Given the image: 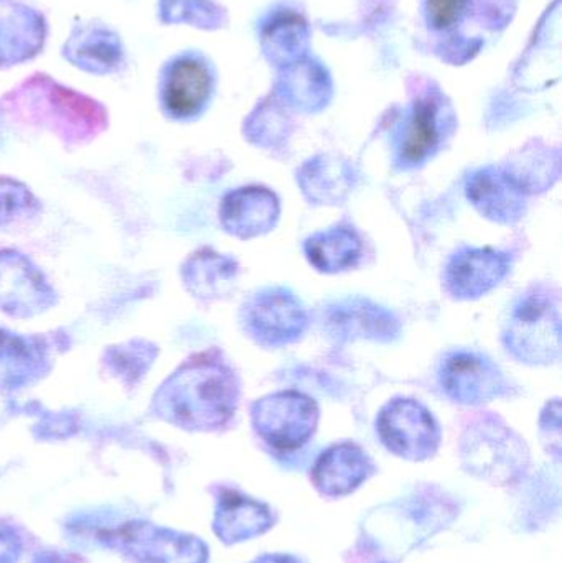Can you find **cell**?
Masks as SVG:
<instances>
[{
  "instance_id": "23",
  "label": "cell",
  "mask_w": 562,
  "mask_h": 563,
  "mask_svg": "<svg viewBox=\"0 0 562 563\" xmlns=\"http://www.w3.org/2000/svg\"><path fill=\"white\" fill-rule=\"evenodd\" d=\"M162 22H190L198 26L214 23V7L207 0H161Z\"/></svg>"
},
{
  "instance_id": "11",
  "label": "cell",
  "mask_w": 562,
  "mask_h": 563,
  "mask_svg": "<svg viewBox=\"0 0 562 563\" xmlns=\"http://www.w3.org/2000/svg\"><path fill=\"white\" fill-rule=\"evenodd\" d=\"M465 194L475 210L498 224L518 223L527 213L528 195L504 168L475 170L465 184Z\"/></svg>"
},
{
  "instance_id": "19",
  "label": "cell",
  "mask_w": 562,
  "mask_h": 563,
  "mask_svg": "<svg viewBox=\"0 0 562 563\" xmlns=\"http://www.w3.org/2000/svg\"><path fill=\"white\" fill-rule=\"evenodd\" d=\"M273 526L269 509L236 492H223L218 499L214 532L227 544L247 541Z\"/></svg>"
},
{
  "instance_id": "15",
  "label": "cell",
  "mask_w": 562,
  "mask_h": 563,
  "mask_svg": "<svg viewBox=\"0 0 562 563\" xmlns=\"http://www.w3.org/2000/svg\"><path fill=\"white\" fill-rule=\"evenodd\" d=\"M373 473L370 456L355 443L330 446L313 466L312 482L322 495L345 496L355 492Z\"/></svg>"
},
{
  "instance_id": "1",
  "label": "cell",
  "mask_w": 562,
  "mask_h": 563,
  "mask_svg": "<svg viewBox=\"0 0 562 563\" xmlns=\"http://www.w3.org/2000/svg\"><path fill=\"white\" fill-rule=\"evenodd\" d=\"M240 383L227 364L198 361L172 379L168 409L185 429L214 430L236 412Z\"/></svg>"
},
{
  "instance_id": "24",
  "label": "cell",
  "mask_w": 562,
  "mask_h": 563,
  "mask_svg": "<svg viewBox=\"0 0 562 563\" xmlns=\"http://www.w3.org/2000/svg\"><path fill=\"white\" fill-rule=\"evenodd\" d=\"M469 0H428V20L434 29L444 30L459 22Z\"/></svg>"
},
{
  "instance_id": "20",
  "label": "cell",
  "mask_w": 562,
  "mask_h": 563,
  "mask_svg": "<svg viewBox=\"0 0 562 563\" xmlns=\"http://www.w3.org/2000/svg\"><path fill=\"white\" fill-rule=\"evenodd\" d=\"M363 243L352 228H333L313 234L304 244L310 266L320 273L337 274L356 266L362 257Z\"/></svg>"
},
{
  "instance_id": "16",
  "label": "cell",
  "mask_w": 562,
  "mask_h": 563,
  "mask_svg": "<svg viewBox=\"0 0 562 563\" xmlns=\"http://www.w3.org/2000/svg\"><path fill=\"white\" fill-rule=\"evenodd\" d=\"M355 168L335 155L310 158L297 170V185L313 205H342L356 187Z\"/></svg>"
},
{
  "instance_id": "14",
  "label": "cell",
  "mask_w": 562,
  "mask_h": 563,
  "mask_svg": "<svg viewBox=\"0 0 562 563\" xmlns=\"http://www.w3.org/2000/svg\"><path fill=\"white\" fill-rule=\"evenodd\" d=\"M46 25L36 10L13 0H0V66H12L38 55Z\"/></svg>"
},
{
  "instance_id": "6",
  "label": "cell",
  "mask_w": 562,
  "mask_h": 563,
  "mask_svg": "<svg viewBox=\"0 0 562 563\" xmlns=\"http://www.w3.org/2000/svg\"><path fill=\"white\" fill-rule=\"evenodd\" d=\"M101 541L137 563H207L208 549L200 539L161 529L147 522H129L102 532Z\"/></svg>"
},
{
  "instance_id": "8",
  "label": "cell",
  "mask_w": 562,
  "mask_h": 563,
  "mask_svg": "<svg viewBox=\"0 0 562 563\" xmlns=\"http://www.w3.org/2000/svg\"><path fill=\"white\" fill-rule=\"evenodd\" d=\"M322 321L323 330L337 341L392 343L401 334L398 317L366 298H345L327 305Z\"/></svg>"
},
{
  "instance_id": "7",
  "label": "cell",
  "mask_w": 562,
  "mask_h": 563,
  "mask_svg": "<svg viewBox=\"0 0 562 563\" xmlns=\"http://www.w3.org/2000/svg\"><path fill=\"white\" fill-rule=\"evenodd\" d=\"M376 430L389 452L411 462L431 459L441 442V430L434 417L412 399L386 404L376 420Z\"/></svg>"
},
{
  "instance_id": "28",
  "label": "cell",
  "mask_w": 562,
  "mask_h": 563,
  "mask_svg": "<svg viewBox=\"0 0 562 563\" xmlns=\"http://www.w3.org/2000/svg\"><path fill=\"white\" fill-rule=\"evenodd\" d=\"M36 563H69L68 561H63V559L59 558H45L42 559V561Z\"/></svg>"
},
{
  "instance_id": "9",
  "label": "cell",
  "mask_w": 562,
  "mask_h": 563,
  "mask_svg": "<svg viewBox=\"0 0 562 563\" xmlns=\"http://www.w3.org/2000/svg\"><path fill=\"white\" fill-rule=\"evenodd\" d=\"M439 383L449 399L467 406L488 402L505 393L504 374L497 364L469 351H455L442 361Z\"/></svg>"
},
{
  "instance_id": "25",
  "label": "cell",
  "mask_w": 562,
  "mask_h": 563,
  "mask_svg": "<svg viewBox=\"0 0 562 563\" xmlns=\"http://www.w3.org/2000/svg\"><path fill=\"white\" fill-rule=\"evenodd\" d=\"M541 430L543 435L550 437V442H554V450L560 455L561 450V404L560 400H554L541 417Z\"/></svg>"
},
{
  "instance_id": "2",
  "label": "cell",
  "mask_w": 562,
  "mask_h": 563,
  "mask_svg": "<svg viewBox=\"0 0 562 563\" xmlns=\"http://www.w3.org/2000/svg\"><path fill=\"white\" fill-rule=\"evenodd\" d=\"M505 347L520 363L541 366L560 360L561 308L558 295L535 288L521 295L504 328Z\"/></svg>"
},
{
  "instance_id": "26",
  "label": "cell",
  "mask_w": 562,
  "mask_h": 563,
  "mask_svg": "<svg viewBox=\"0 0 562 563\" xmlns=\"http://www.w3.org/2000/svg\"><path fill=\"white\" fill-rule=\"evenodd\" d=\"M22 554V544L15 532L0 528V563H16Z\"/></svg>"
},
{
  "instance_id": "10",
  "label": "cell",
  "mask_w": 562,
  "mask_h": 563,
  "mask_svg": "<svg viewBox=\"0 0 562 563\" xmlns=\"http://www.w3.org/2000/svg\"><path fill=\"white\" fill-rule=\"evenodd\" d=\"M510 269L507 253L491 247H464L445 266L444 287L458 300H475L500 285Z\"/></svg>"
},
{
  "instance_id": "21",
  "label": "cell",
  "mask_w": 562,
  "mask_h": 563,
  "mask_svg": "<svg viewBox=\"0 0 562 563\" xmlns=\"http://www.w3.org/2000/svg\"><path fill=\"white\" fill-rule=\"evenodd\" d=\"M238 277V264L230 257L205 251L188 267L191 290L203 298H220L233 290Z\"/></svg>"
},
{
  "instance_id": "13",
  "label": "cell",
  "mask_w": 562,
  "mask_h": 563,
  "mask_svg": "<svg viewBox=\"0 0 562 563\" xmlns=\"http://www.w3.org/2000/svg\"><path fill=\"white\" fill-rule=\"evenodd\" d=\"M221 224L241 240L263 236L276 227L280 207L276 194L263 187L231 191L221 203Z\"/></svg>"
},
{
  "instance_id": "27",
  "label": "cell",
  "mask_w": 562,
  "mask_h": 563,
  "mask_svg": "<svg viewBox=\"0 0 562 563\" xmlns=\"http://www.w3.org/2000/svg\"><path fill=\"white\" fill-rule=\"evenodd\" d=\"M253 563H300L297 559L290 558V555H264V558L257 559Z\"/></svg>"
},
{
  "instance_id": "17",
  "label": "cell",
  "mask_w": 562,
  "mask_h": 563,
  "mask_svg": "<svg viewBox=\"0 0 562 563\" xmlns=\"http://www.w3.org/2000/svg\"><path fill=\"white\" fill-rule=\"evenodd\" d=\"M444 139V125L441 121V108L434 98H421L416 101L405 131L399 137L398 164L403 168H415L425 164L441 147Z\"/></svg>"
},
{
  "instance_id": "4",
  "label": "cell",
  "mask_w": 562,
  "mask_h": 563,
  "mask_svg": "<svg viewBox=\"0 0 562 563\" xmlns=\"http://www.w3.org/2000/svg\"><path fill=\"white\" fill-rule=\"evenodd\" d=\"M251 419L257 435L277 450L306 445L319 423L316 400L297 390H280L256 400Z\"/></svg>"
},
{
  "instance_id": "22",
  "label": "cell",
  "mask_w": 562,
  "mask_h": 563,
  "mask_svg": "<svg viewBox=\"0 0 562 563\" xmlns=\"http://www.w3.org/2000/svg\"><path fill=\"white\" fill-rule=\"evenodd\" d=\"M504 170L520 185L525 194H541L553 187L560 178V157L558 154L551 157V154L531 152Z\"/></svg>"
},
{
  "instance_id": "12",
  "label": "cell",
  "mask_w": 562,
  "mask_h": 563,
  "mask_svg": "<svg viewBox=\"0 0 562 563\" xmlns=\"http://www.w3.org/2000/svg\"><path fill=\"white\" fill-rule=\"evenodd\" d=\"M213 89L210 69L195 56H181L165 68L162 102L175 119H191L207 106Z\"/></svg>"
},
{
  "instance_id": "3",
  "label": "cell",
  "mask_w": 562,
  "mask_h": 563,
  "mask_svg": "<svg viewBox=\"0 0 562 563\" xmlns=\"http://www.w3.org/2000/svg\"><path fill=\"white\" fill-rule=\"evenodd\" d=\"M462 462L469 472L495 483H510L528 465L524 440L500 420L482 419L462 437Z\"/></svg>"
},
{
  "instance_id": "18",
  "label": "cell",
  "mask_w": 562,
  "mask_h": 563,
  "mask_svg": "<svg viewBox=\"0 0 562 563\" xmlns=\"http://www.w3.org/2000/svg\"><path fill=\"white\" fill-rule=\"evenodd\" d=\"M65 56L85 71L106 75L121 68L124 48L121 38L106 26H76L66 42Z\"/></svg>"
},
{
  "instance_id": "5",
  "label": "cell",
  "mask_w": 562,
  "mask_h": 563,
  "mask_svg": "<svg viewBox=\"0 0 562 563\" xmlns=\"http://www.w3.org/2000/svg\"><path fill=\"white\" fill-rule=\"evenodd\" d=\"M244 331L261 346L280 347L296 343L309 327L302 301L287 288L257 291L243 305Z\"/></svg>"
}]
</instances>
